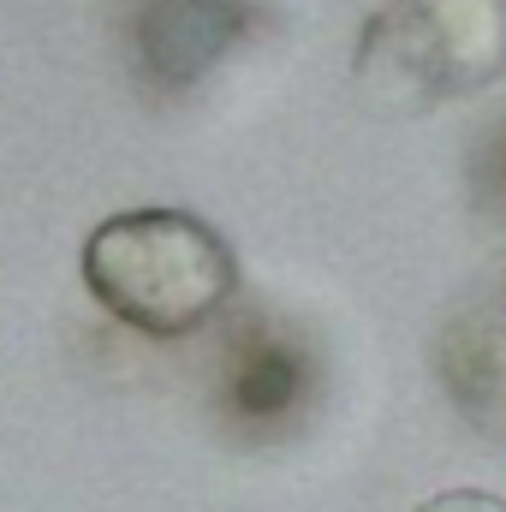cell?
<instances>
[{"mask_svg":"<svg viewBox=\"0 0 506 512\" xmlns=\"http://www.w3.org/2000/svg\"><path fill=\"white\" fill-rule=\"evenodd\" d=\"M245 0H131V72L161 90H197L245 36Z\"/></svg>","mask_w":506,"mask_h":512,"instance_id":"cell-3","label":"cell"},{"mask_svg":"<svg viewBox=\"0 0 506 512\" xmlns=\"http://www.w3.org/2000/svg\"><path fill=\"white\" fill-rule=\"evenodd\" d=\"M471 197L489 221L506 227V114L495 126H483L477 149H471Z\"/></svg>","mask_w":506,"mask_h":512,"instance_id":"cell-6","label":"cell"},{"mask_svg":"<svg viewBox=\"0 0 506 512\" xmlns=\"http://www.w3.org/2000/svg\"><path fill=\"white\" fill-rule=\"evenodd\" d=\"M358 84L381 108H435L506 78V0H387L358 36Z\"/></svg>","mask_w":506,"mask_h":512,"instance_id":"cell-2","label":"cell"},{"mask_svg":"<svg viewBox=\"0 0 506 512\" xmlns=\"http://www.w3.org/2000/svg\"><path fill=\"white\" fill-rule=\"evenodd\" d=\"M316 387V358L292 328H274L268 316H251L221 358V411L245 435H280Z\"/></svg>","mask_w":506,"mask_h":512,"instance_id":"cell-4","label":"cell"},{"mask_svg":"<svg viewBox=\"0 0 506 512\" xmlns=\"http://www.w3.org/2000/svg\"><path fill=\"white\" fill-rule=\"evenodd\" d=\"M441 382L453 405L489 429L506 435V274H495L441 334Z\"/></svg>","mask_w":506,"mask_h":512,"instance_id":"cell-5","label":"cell"},{"mask_svg":"<svg viewBox=\"0 0 506 512\" xmlns=\"http://www.w3.org/2000/svg\"><path fill=\"white\" fill-rule=\"evenodd\" d=\"M417 512H506L501 495H483V489H453V495H435Z\"/></svg>","mask_w":506,"mask_h":512,"instance_id":"cell-7","label":"cell"},{"mask_svg":"<svg viewBox=\"0 0 506 512\" xmlns=\"http://www.w3.org/2000/svg\"><path fill=\"white\" fill-rule=\"evenodd\" d=\"M84 286L131 334L185 340L233 304L239 256L191 209H126L84 239Z\"/></svg>","mask_w":506,"mask_h":512,"instance_id":"cell-1","label":"cell"}]
</instances>
